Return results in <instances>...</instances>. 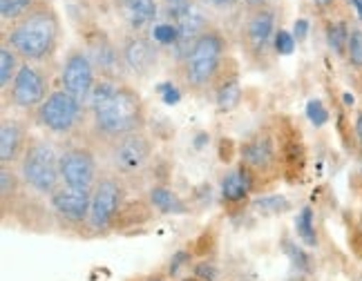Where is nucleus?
Segmentation results:
<instances>
[{
  "label": "nucleus",
  "mask_w": 362,
  "mask_h": 281,
  "mask_svg": "<svg viewBox=\"0 0 362 281\" xmlns=\"http://www.w3.org/2000/svg\"><path fill=\"white\" fill-rule=\"evenodd\" d=\"M94 130L105 138H121L134 134L146 123V105L144 98L130 85L101 78L94 83L90 92L88 105Z\"/></svg>",
  "instance_id": "f257e3e1"
},
{
  "label": "nucleus",
  "mask_w": 362,
  "mask_h": 281,
  "mask_svg": "<svg viewBox=\"0 0 362 281\" xmlns=\"http://www.w3.org/2000/svg\"><path fill=\"white\" fill-rule=\"evenodd\" d=\"M61 23L57 11L47 3H34L18 20H13L5 34V43L25 63H40L59 47Z\"/></svg>",
  "instance_id": "f03ea898"
},
{
  "label": "nucleus",
  "mask_w": 362,
  "mask_h": 281,
  "mask_svg": "<svg viewBox=\"0 0 362 281\" xmlns=\"http://www.w3.org/2000/svg\"><path fill=\"white\" fill-rule=\"evenodd\" d=\"M224 54H226L224 36L215 30H206L192 43L188 56L181 63V74H184L186 85L194 92L211 88L221 72Z\"/></svg>",
  "instance_id": "7ed1b4c3"
},
{
  "label": "nucleus",
  "mask_w": 362,
  "mask_h": 281,
  "mask_svg": "<svg viewBox=\"0 0 362 281\" xmlns=\"http://www.w3.org/2000/svg\"><path fill=\"white\" fill-rule=\"evenodd\" d=\"M21 179H23V184L30 186L34 192L52 196L63 186L61 154L43 138L30 140L21 159Z\"/></svg>",
  "instance_id": "20e7f679"
},
{
  "label": "nucleus",
  "mask_w": 362,
  "mask_h": 281,
  "mask_svg": "<svg viewBox=\"0 0 362 281\" xmlns=\"http://www.w3.org/2000/svg\"><path fill=\"white\" fill-rule=\"evenodd\" d=\"M83 114H86V105L76 101V98L72 94H67L65 90H57V92H49L45 103L36 109V121L38 125H43L47 132L65 136V134H72L78 128Z\"/></svg>",
  "instance_id": "39448f33"
},
{
  "label": "nucleus",
  "mask_w": 362,
  "mask_h": 281,
  "mask_svg": "<svg viewBox=\"0 0 362 281\" xmlns=\"http://www.w3.org/2000/svg\"><path fill=\"white\" fill-rule=\"evenodd\" d=\"M121 201H123V188L119 181L112 177L99 179V184L92 190L88 228L92 232H105L112 228L121 215Z\"/></svg>",
  "instance_id": "423d86ee"
},
{
  "label": "nucleus",
  "mask_w": 362,
  "mask_h": 281,
  "mask_svg": "<svg viewBox=\"0 0 362 281\" xmlns=\"http://www.w3.org/2000/svg\"><path fill=\"white\" fill-rule=\"evenodd\" d=\"M49 90L47 76L40 67L32 63H23L16 78H13L9 92V103L18 109H38L45 103Z\"/></svg>",
  "instance_id": "0eeeda50"
},
{
  "label": "nucleus",
  "mask_w": 362,
  "mask_h": 281,
  "mask_svg": "<svg viewBox=\"0 0 362 281\" xmlns=\"http://www.w3.org/2000/svg\"><path fill=\"white\" fill-rule=\"evenodd\" d=\"M61 181L63 186L92 192L99 184V167L88 148H67L61 152Z\"/></svg>",
  "instance_id": "6e6552de"
},
{
  "label": "nucleus",
  "mask_w": 362,
  "mask_h": 281,
  "mask_svg": "<svg viewBox=\"0 0 362 281\" xmlns=\"http://www.w3.org/2000/svg\"><path fill=\"white\" fill-rule=\"evenodd\" d=\"M94 63L88 56V52L72 49L67 54V59L63 63V72H61V85L67 94H72L76 101L83 105H88L90 92L94 88Z\"/></svg>",
  "instance_id": "1a4fd4ad"
},
{
  "label": "nucleus",
  "mask_w": 362,
  "mask_h": 281,
  "mask_svg": "<svg viewBox=\"0 0 362 281\" xmlns=\"http://www.w3.org/2000/svg\"><path fill=\"white\" fill-rule=\"evenodd\" d=\"M150 157H152L150 138L141 132H134L115 140L110 161H112L119 174H136L148 165Z\"/></svg>",
  "instance_id": "9d476101"
},
{
  "label": "nucleus",
  "mask_w": 362,
  "mask_h": 281,
  "mask_svg": "<svg viewBox=\"0 0 362 281\" xmlns=\"http://www.w3.org/2000/svg\"><path fill=\"white\" fill-rule=\"evenodd\" d=\"M275 38V11L271 7H257L250 11V16L244 27L246 47L253 56H264Z\"/></svg>",
  "instance_id": "9b49d317"
},
{
  "label": "nucleus",
  "mask_w": 362,
  "mask_h": 281,
  "mask_svg": "<svg viewBox=\"0 0 362 281\" xmlns=\"http://www.w3.org/2000/svg\"><path fill=\"white\" fill-rule=\"evenodd\" d=\"M49 203L59 217H63L67 223L78 226V223H88V219H90L92 192H83V190L61 186L49 196Z\"/></svg>",
  "instance_id": "f8f14e48"
},
{
  "label": "nucleus",
  "mask_w": 362,
  "mask_h": 281,
  "mask_svg": "<svg viewBox=\"0 0 362 281\" xmlns=\"http://www.w3.org/2000/svg\"><path fill=\"white\" fill-rule=\"evenodd\" d=\"M123 65L136 76H148L159 61V47L146 36H132L121 47Z\"/></svg>",
  "instance_id": "ddd939ff"
},
{
  "label": "nucleus",
  "mask_w": 362,
  "mask_h": 281,
  "mask_svg": "<svg viewBox=\"0 0 362 281\" xmlns=\"http://www.w3.org/2000/svg\"><path fill=\"white\" fill-rule=\"evenodd\" d=\"M275 163H277V154H275V145L271 136L259 134L242 145V165H246L248 170L271 172Z\"/></svg>",
  "instance_id": "4468645a"
},
{
  "label": "nucleus",
  "mask_w": 362,
  "mask_h": 281,
  "mask_svg": "<svg viewBox=\"0 0 362 281\" xmlns=\"http://www.w3.org/2000/svg\"><path fill=\"white\" fill-rule=\"evenodd\" d=\"M27 143L30 140H27L25 125L16 119H3L0 123V161L3 165L23 159Z\"/></svg>",
  "instance_id": "2eb2a0df"
},
{
  "label": "nucleus",
  "mask_w": 362,
  "mask_h": 281,
  "mask_svg": "<svg viewBox=\"0 0 362 281\" xmlns=\"http://www.w3.org/2000/svg\"><path fill=\"white\" fill-rule=\"evenodd\" d=\"M119 16L128 23L130 30L141 32L157 20L159 5L157 0H115Z\"/></svg>",
  "instance_id": "dca6fc26"
},
{
  "label": "nucleus",
  "mask_w": 362,
  "mask_h": 281,
  "mask_svg": "<svg viewBox=\"0 0 362 281\" xmlns=\"http://www.w3.org/2000/svg\"><path fill=\"white\" fill-rule=\"evenodd\" d=\"M255 188V172L246 165H240L230 170L221 179V199L226 203H242Z\"/></svg>",
  "instance_id": "f3484780"
},
{
  "label": "nucleus",
  "mask_w": 362,
  "mask_h": 281,
  "mask_svg": "<svg viewBox=\"0 0 362 281\" xmlns=\"http://www.w3.org/2000/svg\"><path fill=\"white\" fill-rule=\"evenodd\" d=\"M88 49H90V52H88V56L92 59L94 67H99L101 72L105 74V78L112 80V72L117 69V65H119V63H123L121 52H119L112 43H110L107 36H105L103 32L90 38Z\"/></svg>",
  "instance_id": "a211bd4d"
},
{
  "label": "nucleus",
  "mask_w": 362,
  "mask_h": 281,
  "mask_svg": "<svg viewBox=\"0 0 362 281\" xmlns=\"http://www.w3.org/2000/svg\"><path fill=\"white\" fill-rule=\"evenodd\" d=\"M150 203L161 215H186L188 208L181 201V196L165 186H155L150 190Z\"/></svg>",
  "instance_id": "6ab92c4d"
},
{
  "label": "nucleus",
  "mask_w": 362,
  "mask_h": 281,
  "mask_svg": "<svg viewBox=\"0 0 362 281\" xmlns=\"http://www.w3.org/2000/svg\"><path fill=\"white\" fill-rule=\"evenodd\" d=\"M215 101L219 112H233L242 101V88H240V78L238 74L226 76L217 83V92H215Z\"/></svg>",
  "instance_id": "aec40b11"
},
{
  "label": "nucleus",
  "mask_w": 362,
  "mask_h": 281,
  "mask_svg": "<svg viewBox=\"0 0 362 281\" xmlns=\"http://www.w3.org/2000/svg\"><path fill=\"white\" fill-rule=\"evenodd\" d=\"M21 65L23 63H18V54L7 43H3V47H0V85H3V92H7L11 88V83L16 78Z\"/></svg>",
  "instance_id": "412c9836"
},
{
  "label": "nucleus",
  "mask_w": 362,
  "mask_h": 281,
  "mask_svg": "<svg viewBox=\"0 0 362 281\" xmlns=\"http://www.w3.org/2000/svg\"><path fill=\"white\" fill-rule=\"evenodd\" d=\"M349 34L351 30L346 27L344 20H336L327 25V43L333 54L346 56V45H349Z\"/></svg>",
  "instance_id": "4be33fe9"
},
{
  "label": "nucleus",
  "mask_w": 362,
  "mask_h": 281,
  "mask_svg": "<svg viewBox=\"0 0 362 281\" xmlns=\"http://www.w3.org/2000/svg\"><path fill=\"white\" fill-rule=\"evenodd\" d=\"M296 230H298V237L302 239L304 246H309V248L317 246V232H315V221H313L311 208L300 210V215L296 217Z\"/></svg>",
  "instance_id": "5701e85b"
},
{
  "label": "nucleus",
  "mask_w": 362,
  "mask_h": 281,
  "mask_svg": "<svg viewBox=\"0 0 362 281\" xmlns=\"http://www.w3.org/2000/svg\"><path fill=\"white\" fill-rule=\"evenodd\" d=\"M346 59H349V65L358 72H362V30L354 27L349 34V45H346Z\"/></svg>",
  "instance_id": "b1692460"
},
{
  "label": "nucleus",
  "mask_w": 362,
  "mask_h": 281,
  "mask_svg": "<svg viewBox=\"0 0 362 281\" xmlns=\"http://www.w3.org/2000/svg\"><path fill=\"white\" fill-rule=\"evenodd\" d=\"M34 0H0V13L5 20H18L27 9H32Z\"/></svg>",
  "instance_id": "393cba45"
},
{
  "label": "nucleus",
  "mask_w": 362,
  "mask_h": 281,
  "mask_svg": "<svg viewBox=\"0 0 362 281\" xmlns=\"http://www.w3.org/2000/svg\"><path fill=\"white\" fill-rule=\"evenodd\" d=\"M0 192H3V205L5 208H7V201L18 194V177L13 170H9L7 165H3V170H0Z\"/></svg>",
  "instance_id": "a878e982"
},
{
  "label": "nucleus",
  "mask_w": 362,
  "mask_h": 281,
  "mask_svg": "<svg viewBox=\"0 0 362 281\" xmlns=\"http://www.w3.org/2000/svg\"><path fill=\"white\" fill-rule=\"evenodd\" d=\"M152 40H155L157 45H177V40H179L177 25L175 23L157 25L155 30H152Z\"/></svg>",
  "instance_id": "bb28decb"
},
{
  "label": "nucleus",
  "mask_w": 362,
  "mask_h": 281,
  "mask_svg": "<svg viewBox=\"0 0 362 281\" xmlns=\"http://www.w3.org/2000/svg\"><path fill=\"white\" fill-rule=\"evenodd\" d=\"M255 208L262 210L267 215H277V213H284V210L291 208V203L284 199V196H262V199L255 201Z\"/></svg>",
  "instance_id": "cd10ccee"
},
{
  "label": "nucleus",
  "mask_w": 362,
  "mask_h": 281,
  "mask_svg": "<svg viewBox=\"0 0 362 281\" xmlns=\"http://www.w3.org/2000/svg\"><path fill=\"white\" fill-rule=\"evenodd\" d=\"M286 255H288L291 263H293L298 270L311 273V257L306 255V252L300 246H296L293 241H286Z\"/></svg>",
  "instance_id": "c85d7f7f"
},
{
  "label": "nucleus",
  "mask_w": 362,
  "mask_h": 281,
  "mask_svg": "<svg viewBox=\"0 0 362 281\" xmlns=\"http://www.w3.org/2000/svg\"><path fill=\"white\" fill-rule=\"evenodd\" d=\"M306 119H309L315 128H322L329 123V109L322 105V101H309L306 103Z\"/></svg>",
  "instance_id": "c756f323"
},
{
  "label": "nucleus",
  "mask_w": 362,
  "mask_h": 281,
  "mask_svg": "<svg viewBox=\"0 0 362 281\" xmlns=\"http://www.w3.org/2000/svg\"><path fill=\"white\" fill-rule=\"evenodd\" d=\"M273 43H275V52L282 54V56H288V54L296 52V36L291 32H286V30L275 32Z\"/></svg>",
  "instance_id": "7c9ffc66"
},
{
  "label": "nucleus",
  "mask_w": 362,
  "mask_h": 281,
  "mask_svg": "<svg viewBox=\"0 0 362 281\" xmlns=\"http://www.w3.org/2000/svg\"><path fill=\"white\" fill-rule=\"evenodd\" d=\"M192 277H197V279H202V281H217V279H219L217 265L202 261V263L194 265V275H192Z\"/></svg>",
  "instance_id": "2f4dec72"
},
{
  "label": "nucleus",
  "mask_w": 362,
  "mask_h": 281,
  "mask_svg": "<svg viewBox=\"0 0 362 281\" xmlns=\"http://www.w3.org/2000/svg\"><path fill=\"white\" fill-rule=\"evenodd\" d=\"M186 263H190V252L188 250H179L173 255L170 259V265H168V275H177L181 268H184Z\"/></svg>",
  "instance_id": "473e14b6"
},
{
  "label": "nucleus",
  "mask_w": 362,
  "mask_h": 281,
  "mask_svg": "<svg viewBox=\"0 0 362 281\" xmlns=\"http://www.w3.org/2000/svg\"><path fill=\"white\" fill-rule=\"evenodd\" d=\"M159 94H161L165 105H175V103H179V98H181V94L177 92V88L170 85V83H161V85H159Z\"/></svg>",
  "instance_id": "72a5a7b5"
},
{
  "label": "nucleus",
  "mask_w": 362,
  "mask_h": 281,
  "mask_svg": "<svg viewBox=\"0 0 362 281\" xmlns=\"http://www.w3.org/2000/svg\"><path fill=\"white\" fill-rule=\"evenodd\" d=\"M192 3V0H165V13H168V18H177V13L181 9H186L188 5Z\"/></svg>",
  "instance_id": "f704fd0d"
},
{
  "label": "nucleus",
  "mask_w": 362,
  "mask_h": 281,
  "mask_svg": "<svg viewBox=\"0 0 362 281\" xmlns=\"http://www.w3.org/2000/svg\"><path fill=\"white\" fill-rule=\"evenodd\" d=\"M306 34H309V20H306V18H298L296 25H293V36H296L298 43L306 38Z\"/></svg>",
  "instance_id": "c9c22d12"
},
{
  "label": "nucleus",
  "mask_w": 362,
  "mask_h": 281,
  "mask_svg": "<svg viewBox=\"0 0 362 281\" xmlns=\"http://www.w3.org/2000/svg\"><path fill=\"white\" fill-rule=\"evenodd\" d=\"M211 3L219 9H226V7H233V5H238L240 0H211Z\"/></svg>",
  "instance_id": "e433bc0d"
},
{
  "label": "nucleus",
  "mask_w": 362,
  "mask_h": 281,
  "mask_svg": "<svg viewBox=\"0 0 362 281\" xmlns=\"http://www.w3.org/2000/svg\"><path fill=\"white\" fill-rule=\"evenodd\" d=\"M356 136L362 143V112H358V116H356Z\"/></svg>",
  "instance_id": "4c0bfd02"
},
{
  "label": "nucleus",
  "mask_w": 362,
  "mask_h": 281,
  "mask_svg": "<svg viewBox=\"0 0 362 281\" xmlns=\"http://www.w3.org/2000/svg\"><path fill=\"white\" fill-rule=\"evenodd\" d=\"M342 103H344L346 107H354V105H356V96L349 94V92H344V94H342Z\"/></svg>",
  "instance_id": "58836bf2"
},
{
  "label": "nucleus",
  "mask_w": 362,
  "mask_h": 281,
  "mask_svg": "<svg viewBox=\"0 0 362 281\" xmlns=\"http://www.w3.org/2000/svg\"><path fill=\"white\" fill-rule=\"evenodd\" d=\"M246 7H250V11L257 9V7H264V0H244Z\"/></svg>",
  "instance_id": "ea45409f"
},
{
  "label": "nucleus",
  "mask_w": 362,
  "mask_h": 281,
  "mask_svg": "<svg viewBox=\"0 0 362 281\" xmlns=\"http://www.w3.org/2000/svg\"><path fill=\"white\" fill-rule=\"evenodd\" d=\"M351 3V7L356 9V13H358V18L362 20V0H349Z\"/></svg>",
  "instance_id": "a19ab883"
},
{
  "label": "nucleus",
  "mask_w": 362,
  "mask_h": 281,
  "mask_svg": "<svg viewBox=\"0 0 362 281\" xmlns=\"http://www.w3.org/2000/svg\"><path fill=\"white\" fill-rule=\"evenodd\" d=\"M136 281H168V279L159 277V275H150V277H141V279H136Z\"/></svg>",
  "instance_id": "79ce46f5"
},
{
  "label": "nucleus",
  "mask_w": 362,
  "mask_h": 281,
  "mask_svg": "<svg viewBox=\"0 0 362 281\" xmlns=\"http://www.w3.org/2000/svg\"><path fill=\"white\" fill-rule=\"evenodd\" d=\"M313 3L320 5V7H329V5L333 3V0H313Z\"/></svg>",
  "instance_id": "37998d69"
},
{
  "label": "nucleus",
  "mask_w": 362,
  "mask_h": 281,
  "mask_svg": "<svg viewBox=\"0 0 362 281\" xmlns=\"http://www.w3.org/2000/svg\"><path fill=\"white\" fill-rule=\"evenodd\" d=\"M181 281H202V279H197V277H184Z\"/></svg>",
  "instance_id": "c03bdc74"
}]
</instances>
